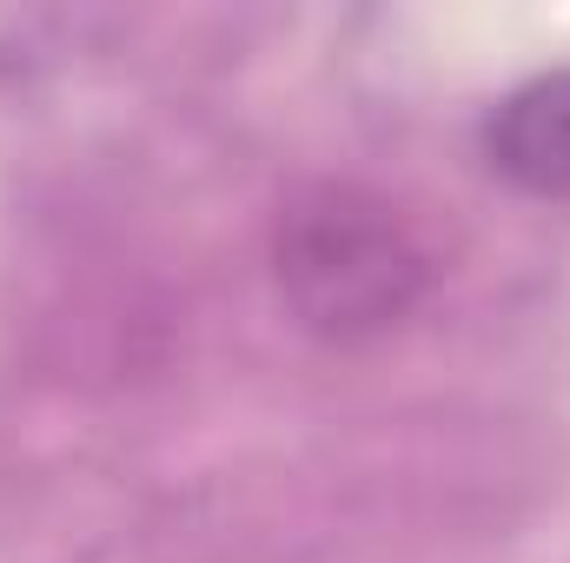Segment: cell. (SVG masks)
Wrapping results in <instances>:
<instances>
[{
    "label": "cell",
    "mask_w": 570,
    "mask_h": 563,
    "mask_svg": "<svg viewBox=\"0 0 570 563\" xmlns=\"http://www.w3.org/2000/svg\"><path fill=\"white\" fill-rule=\"evenodd\" d=\"M273 279L285 312L312 338L365 345L419 312L431 285V253L385 192L352 179H318L285 199L273 226Z\"/></svg>",
    "instance_id": "6da1fadb"
},
{
    "label": "cell",
    "mask_w": 570,
    "mask_h": 563,
    "mask_svg": "<svg viewBox=\"0 0 570 563\" xmlns=\"http://www.w3.org/2000/svg\"><path fill=\"white\" fill-rule=\"evenodd\" d=\"M484 152L531 199L570 206V67L538 73L518 93H504L491 127H484Z\"/></svg>",
    "instance_id": "7a4b0ae2"
}]
</instances>
